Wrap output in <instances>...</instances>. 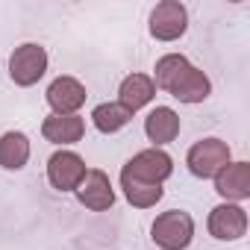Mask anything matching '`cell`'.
Segmentation results:
<instances>
[{
    "label": "cell",
    "instance_id": "cell-1",
    "mask_svg": "<svg viewBox=\"0 0 250 250\" xmlns=\"http://www.w3.org/2000/svg\"><path fill=\"white\" fill-rule=\"evenodd\" d=\"M150 235H153V244L162 250H186L194 238V218L183 209L162 212L153 221Z\"/></svg>",
    "mask_w": 250,
    "mask_h": 250
},
{
    "label": "cell",
    "instance_id": "cell-2",
    "mask_svg": "<svg viewBox=\"0 0 250 250\" xmlns=\"http://www.w3.org/2000/svg\"><path fill=\"white\" fill-rule=\"evenodd\" d=\"M47 62H50L47 50L36 42H27V44L15 47V53L9 56V77H12L15 85L30 88L47 74Z\"/></svg>",
    "mask_w": 250,
    "mask_h": 250
},
{
    "label": "cell",
    "instance_id": "cell-3",
    "mask_svg": "<svg viewBox=\"0 0 250 250\" xmlns=\"http://www.w3.org/2000/svg\"><path fill=\"white\" fill-rule=\"evenodd\" d=\"M229 162H232L229 159V145L221 142V139H203V142L191 145V150L186 156L188 171L200 180H215V174Z\"/></svg>",
    "mask_w": 250,
    "mask_h": 250
},
{
    "label": "cell",
    "instance_id": "cell-4",
    "mask_svg": "<svg viewBox=\"0 0 250 250\" xmlns=\"http://www.w3.org/2000/svg\"><path fill=\"white\" fill-rule=\"evenodd\" d=\"M121 171L130 174V177H136V180L162 186V183L174 174V159H171L162 147H147V150H139Z\"/></svg>",
    "mask_w": 250,
    "mask_h": 250
},
{
    "label": "cell",
    "instance_id": "cell-5",
    "mask_svg": "<svg viewBox=\"0 0 250 250\" xmlns=\"http://www.w3.org/2000/svg\"><path fill=\"white\" fill-rule=\"evenodd\" d=\"M188 30V12L180 0H162L150 12V36L156 42H177Z\"/></svg>",
    "mask_w": 250,
    "mask_h": 250
},
{
    "label": "cell",
    "instance_id": "cell-6",
    "mask_svg": "<svg viewBox=\"0 0 250 250\" xmlns=\"http://www.w3.org/2000/svg\"><path fill=\"white\" fill-rule=\"evenodd\" d=\"M85 171L88 168H85L83 156L74 153V150H56L47 159V180L59 191H77V186L83 183Z\"/></svg>",
    "mask_w": 250,
    "mask_h": 250
},
{
    "label": "cell",
    "instance_id": "cell-7",
    "mask_svg": "<svg viewBox=\"0 0 250 250\" xmlns=\"http://www.w3.org/2000/svg\"><path fill=\"white\" fill-rule=\"evenodd\" d=\"M74 194H77V200H80L85 209H91V212H106V209H112V203H115V188H112L106 171H100V168H88Z\"/></svg>",
    "mask_w": 250,
    "mask_h": 250
},
{
    "label": "cell",
    "instance_id": "cell-8",
    "mask_svg": "<svg viewBox=\"0 0 250 250\" xmlns=\"http://www.w3.org/2000/svg\"><path fill=\"white\" fill-rule=\"evenodd\" d=\"M44 97H47V106L53 109V115H77L88 94L77 77H56L47 85Z\"/></svg>",
    "mask_w": 250,
    "mask_h": 250
},
{
    "label": "cell",
    "instance_id": "cell-9",
    "mask_svg": "<svg viewBox=\"0 0 250 250\" xmlns=\"http://www.w3.org/2000/svg\"><path fill=\"white\" fill-rule=\"evenodd\" d=\"M206 227L218 241H238L247 232V212L238 203H221L209 212Z\"/></svg>",
    "mask_w": 250,
    "mask_h": 250
},
{
    "label": "cell",
    "instance_id": "cell-10",
    "mask_svg": "<svg viewBox=\"0 0 250 250\" xmlns=\"http://www.w3.org/2000/svg\"><path fill=\"white\" fill-rule=\"evenodd\" d=\"M215 191L224 197V203H241L250 197V165L247 162H229L215 174Z\"/></svg>",
    "mask_w": 250,
    "mask_h": 250
},
{
    "label": "cell",
    "instance_id": "cell-11",
    "mask_svg": "<svg viewBox=\"0 0 250 250\" xmlns=\"http://www.w3.org/2000/svg\"><path fill=\"white\" fill-rule=\"evenodd\" d=\"M42 136L50 145H59V147L77 145L85 136V121L80 115H47L44 124H42Z\"/></svg>",
    "mask_w": 250,
    "mask_h": 250
},
{
    "label": "cell",
    "instance_id": "cell-12",
    "mask_svg": "<svg viewBox=\"0 0 250 250\" xmlns=\"http://www.w3.org/2000/svg\"><path fill=\"white\" fill-rule=\"evenodd\" d=\"M145 136L153 142V147L171 145L180 136V115L171 106H156L150 109V115L145 118Z\"/></svg>",
    "mask_w": 250,
    "mask_h": 250
},
{
    "label": "cell",
    "instance_id": "cell-13",
    "mask_svg": "<svg viewBox=\"0 0 250 250\" xmlns=\"http://www.w3.org/2000/svg\"><path fill=\"white\" fill-rule=\"evenodd\" d=\"M153 97H156V85H153V80L147 74H130V77H124V83L118 88V103L127 112L145 109Z\"/></svg>",
    "mask_w": 250,
    "mask_h": 250
},
{
    "label": "cell",
    "instance_id": "cell-14",
    "mask_svg": "<svg viewBox=\"0 0 250 250\" xmlns=\"http://www.w3.org/2000/svg\"><path fill=\"white\" fill-rule=\"evenodd\" d=\"M168 94H171V97H177L180 103H203V100L212 94V83H209V77H206L200 68H194V65H191Z\"/></svg>",
    "mask_w": 250,
    "mask_h": 250
},
{
    "label": "cell",
    "instance_id": "cell-15",
    "mask_svg": "<svg viewBox=\"0 0 250 250\" xmlns=\"http://www.w3.org/2000/svg\"><path fill=\"white\" fill-rule=\"evenodd\" d=\"M30 159V139L18 130H9L0 136V168L21 171Z\"/></svg>",
    "mask_w": 250,
    "mask_h": 250
},
{
    "label": "cell",
    "instance_id": "cell-16",
    "mask_svg": "<svg viewBox=\"0 0 250 250\" xmlns=\"http://www.w3.org/2000/svg\"><path fill=\"white\" fill-rule=\"evenodd\" d=\"M121 188H124V197H127L136 209H150L162 200L165 188L156 186V183H145V180H136L130 174H124L121 171Z\"/></svg>",
    "mask_w": 250,
    "mask_h": 250
},
{
    "label": "cell",
    "instance_id": "cell-17",
    "mask_svg": "<svg viewBox=\"0 0 250 250\" xmlns=\"http://www.w3.org/2000/svg\"><path fill=\"white\" fill-rule=\"evenodd\" d=\"M130 118H133V112H127L118 100H109V103H100V106L91 109V124L103 136H112V133L124 130L130 124Z\"/></svg>",
    "mask_w": 250,
    "mask_h": 250
},
{
    "label": "cell",
    "instance_id": "cell-18",
    "mask_svg": "<svg viewBox=\"0 0 250 250\" xmlns=\"http://www.w3.org/2000/svg\"><path fill=\"white\" fill-rule=\"evenodd\" d=\"M188 68H191V62H188L183 53H165V56L156 62V68H153V77H150V80H153V85H156V88L171 91Z\"/></svg>",
    "mask_w": 250,
    "mask_h": 250
}]
</instances>
